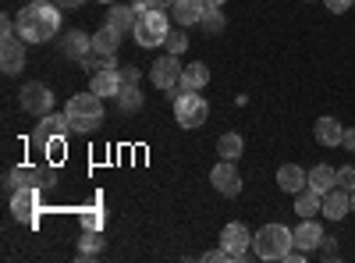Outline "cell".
<instances>
[{"label": "cell", "instance_id": "cell-1", "mask_svg": "<svg viewBox=\"0 0 355 263\" xmlns=\"http://www.w3.org/2000/svg\"><path fill=\"white\" fill-rule=\"evenodd\" d=\"M15 28H18V40L25 43H46L61 33V11H57L53 0H33V4L18 11Z\"/></svg>", "mask_w": 355, "mask_h": 263}, {"label": "cell", "instance_id": "cell-2", "mask_svg": "<svg viewBox=\"0 0 355 263\" xmlns=\"http://www.w3.org/2000/svg\"><path fill=\"white\" fill-rule=\"evenodd\" d=\"M64 114H68V121H71V132L89 135V132H96V128L103 125V96H96L93 90L78 93V96L68 100Z\"/></svg>", "mask_w": 355, "mask_h": 263}, {"label": "cell", "instance_id": "cell-3", "mask_svg": "<svg viewBox=\"0 0 355 263\" xmlns=\"http://www.w3.org/2000/svg\"><path fill=\"white\" fill-rule=\"evenodd\" d=\"M291 249H295V239H291V228L284 224H263L252 235V256L259 260H284Z\"/></svg>", "mask_w": 355, "mask_h": 263}, {"label": "cell", "instance_id": "cell-4", "mask_svg": "<svg viewBox=\"0 0 355 263\" xmlns=\"http://www.w3.org/2000/svg\"><path fill=\"white\" fill-rule=\"evenodd\" d=\"M206 118H210V103H206L196 90L192 93H182V96H174V121L182 125V128H202Z\"/></svg>", "mask_w": 355, "mask_h": 263}, {"label": "cell", "instance_id": "cell-5", "mask_svg": "<svg viewBox=\"0 0 355 263\" xmlns=\"http://www.w3.org/2000/svg\"><path fill=\"white\" fill-rule=\"evenodd\" d=\"M167 36H171V18H167V11H146V15L135 22V40H139V46H146V50L160 46Z\"/></svg>", "mask_w": 355, "mask_h": 263}, {"label": "cell", "instance_id": "cell-6", "mask_svg": "<svg viewBox=\"0 0 355 263\" xmlns=\"http://www.w3.org/2000/svg\"><path fill=\"white\" fill-rule=\"evenodd\" d=\"M220 246H224V253H227V263H242V260H249V249H252L249 228L239 224V221L224 224V231H220Z\"/></svg>", "mask_w": 355, "mask_h": 263}, {"label": "cell", "instance_id": "cell-7", "mask_svg": "<svg viewBox=\"0 0 355 263\" xmlns=\"http://www.w3.org/2000/svg\"><path fill=\"white\" fill-rule=\"evenodd\" d=\"M18 103L25 114H36V118H46V114L53 110V93L46 90L43 82H25L21 93H18Z\"/></svg>", "mask_w": 355, "mask_h": 263}, {"label": "cell", "instance_id": "cell-8", "mask_svg": "<svg viewBox=\"0 0 355 263\" xmlns=\"http://www.w3.org/2000/svg\"><path fill=\"white\" fill-rule=\"evenodd\" d=\"M182 61H178V57L174 53H164V57H157V61L150 65V82L157 85V90H174V85H178V78H182Z\"/></svg>", "mask_w": 355, "mask_h": 263}, {"label": "cell", "instance_id": "cell-9", "mask_svg": "<svg viewBox=\"0 0 355 263\" xmlns=\"http://www.w3.org/2000/svg\"><path fill=\"white\" fill-rule=\"evenodd\" d=\"M36 210H40V189L36 185H21L11 192V217L15 221L36 224Z\"/></svg>", "mask_w": 355, "mask_h": 263}, {"label": "cell", "instance_id": "cell-10", "mask_svg": "<svg viewBox=\"0 0 355 263\" xmlns=\"http://www.w3.org/2000/svg\"><path fill=\"white\" fill-rule=\"evenodd\" d=\"M210 182H214V189L220 192V196H227V199H234L242 192V174H239V167H234V160H220L214 171H210Z\"/></svg>", "mask_w": 355, "mask_h": 263}, {"label": "cell", "instance_id": "cell-11", "mask_svg": "<svg viewBox=\"0 0 355 263\" xmlns=\"http://www.w3.org/2000/svg\"><path fill=\"white\" fill-rule=\"evenodd\" d=\"M206 82H210V68H206L202 61H192L185 71H182V78H178V85L174 90H167L171 96H182V93H199V90H206Z\"/></svg>", "mask_w": 355, "mask_h": 263}, {"label": "cell", "instance_id": "cell-12", "mask_svg": "<svg viewBox=\"0 0 355 263\" xmlns=\"http://www.w3.org/2000/svg\"><path fill=\"white\" fill-rule=\"evenodd\" d=\"M327 221H341V217H348L352 214V192L348 189H341V185H334V189H327L323 192V210H320Z\"/></svg>", "mask_w": 355, "mask_h": 263}, {"label": "cell", "instance_id": "cell-13", "mask_svg": "<svg viewBox=\"0 0 355 263\" xmlns=\"http://www.w3.org/2000/svg\"><path fill=\"white\" fill-rule=\"evenodd\" d=\"M0 68H4V75H18L25 68V40H0Z\"/></svg>", "mask_w": 355, "mask_h": 263}, {"label": "cell", "instance_id": "cell-14", "mask_svg": "<svg viewBox=\"0 0 355 263\" xmlns=\"http://www.w3.org/2000/svg\"><path fill=\"white\" fill-rule=\"evenodd\" d=\"M291 239H295V249L316 253V249H320V242H323V228H320L313 217H302V224L291 231Z\"/></svg>", "mask_w": 355, "mask_h": 263}, {"label": "cell", "instance_id": "cell-15", "mask_svg": "<svg viewBox=\"0 0 355 263\" xmlns=\"http://www.w3.org/2000/svg\"><path fill=\"white\" fill-rule=\"evenodd\" d=\"M313 135H316V142L320 146H341L345 142V125L338 121V118H316V125H313Z\"/></svg>", "mask_w": 355, "mask_h": 263}, {"label": "cell", "instance_id": "cell-16", "mask_svg": "<svg viewBox=\"0 0 355 263\" xmlns=\"http://www.w3.org/2000/svg\"><path fill=\"white\" fill-rule=\"evenodd\" d=\"M89 90H93L96 96H117L121 93V68H103L93 75V82H89Z\"/></svg>", "mask_w": 355, "mask_h": 263}, {"label": "cell", "instance_id": "cell-17", "mask_svg": "<svg viewBox=\"0 0 355 263\" xmlns=\"http://www.w3.org/2000/svg\"><path fill=\"white\" fill-rule=\"evenodd\" d=\"M309 185V174L299 167V164H281L277 167V189H284V192H299V189H306Z\"/></svg>", "mask_w": 355, "mask_h": 263}, {"label": "cell", "instance_id": "cell-18", "mask_svg": "<svg viewBox=\"0 0 355 263\" xmlns=\"http://www.w3.org/2000/svg\"><path fill=\"white\" fill-rule=\"evenodd\" d=\"M171 15H174L178 25H199L202 15H206V4H202V0H174Z\"/></svg>", "mask_w": 355, "mask_h": 263}, {"label": "cell", "instance_id": "cell-19", "mask_svg": "<svg viewBox=\"0 0 355 263\" xmlns=\"http://www.w3.org/2000/svg\"><path fill=\"white\" fill-rule=\"evenodd\" d=\"M320 210H323V192H316L313 185L295 192V214L299 217H316Z\"/></svg>", "mask_w": 355, "mask_h": 263}, {"label": "cell", "instance_id": "cell-20", "mask_svg": "<svg viewBox=\"0 0 355 263\" xmlns=\"http://www.w3.org/2000/svg\"><path fill=\"white\" fill-rule=\"evenodd\" d=\"M135 22H139V11H135V8L114 4V8L107 11V25H110V28H117V33H121V36L135 33Z\"/></svg>", "mask_w": 355, "mask_h": 263}, {"label": "cell", "instance_id": "cell-21", "mask_svg": "<svg viewBox=\"0 0 355 263\" xmlns=\"http://www.w3.org/2000/svg\"><path fill=\"white\" fill-rule=\"evenodd\" d=\"M117 46H121V33H117V28H110V25H103L100 33L93 36V53H96V57H114Z\"/></svg>", "mask_w": 355, "mask_h": 263}, {"label": "cell", "instance_id": "cell-22", "mask_svg": "<svg viewBox=\"0 0 355 263\" xmlns=\"http://www.w3.org/2000/svg\"><path fill=\"white\" fill-rule=\"evenodd\" d=\"M71 132V121H68V114H46L43 118V125H40V132H36V142H43V139H50V135H68Z\"/></svg>", "mask_w": 355, "mask_h": 263}, {"label": "cell", "instance_id": "cell-23", "mask_svg": "<svg viewBox=\"0 0 355 263\" xmlns=\"http://www.w3.org/2000/svg\"><path fill=\"white\" fill-rule=\"evenodd\" d=\"M61 50H64L68 57H78V61H82L85 53H93V36H85V33H78V28H75V33H68V36L61 40Z\"/></svg>", "mask_w": 355, "mask_h": 263}, {"label": "cell", "instance_id": "cell-24", "mask_svg": "<svg viewBox=\"0 0 355 263\" xmlns=\"http://www.w3.org/2000/svg\"><path fill=\"white\" fill-rule=\"evenodd\" d=\"M21 185H43V174L36 171V167H15V171H8V192H15V189H21Z\"/></svg>", "mask_w": 355, "mask_h": 263}, {"label": "cell", "instance_id": "cell-25", "mask_svg": "<svg viewBox=\"0 0 355 263\" xmlns=\"http://www.w3.org/2000/svg\"><path fill=\"white\" fill-rule=\"evenodd\" d=\"M309 185H313L316 192L334 189V185H338V171H334L331 164H316V167L309 171Z\"/></svg>", "mask_w": 355, "mask_h": 263}, {"label": "cell", "instance_id": "cell-26", "mask_svg": "<svg viewBox=\"0 0 355 263\" xmlns=\"http://www.w3.org/2000/svg\"><path fill=\"white\" fill-rule=\"evenodd\" d=\"M242 150H245V142H242L239 132H227V135L217 139V153H220V160H239Z\"/></svg>", "mask_w": 355, "mask_h": 263}, {"label": "cell", "instance_id": "cell-27", "mask_svg": "<svg viewBox=\"0 0 355 263\" xmlns=\"http://www.w3.org/2000/svg\"><path fill=\"white\" fill-rule=\"evenodd\" d=\"M107 246V239L100 235V231H93V228H85V235L78 239V260H93L100 249Z\"/></svg>", "mask_w": 355, "mask_h": 263}, {"label": "cell", "instance_id": "cell-28", "mask_svg": "<svg viewBox=\"0 0 355 263\" xmlns=\"http://www.w3.org/2000/svg\"><path fill=\"white\" fill-rule=\"evenodd\" d=\"M114 100H117V107H121L125 114H132V110L142 107V93H139V85H135V82H121V93H117Z\"/></svg>", "mask_w": 355, "mask_h": 263}, {"label": "cell", "instance_id": "cell-29", "mask_svg": "<svg viewBox=\"0 0 355 263\" xmlns=\"http://www.w3.org/2000/svg\"><path fill=\"white\" fill-rule=\"evenodd\" d=\"M202 33H210V36H217L220 28H224V15H220V8H206V15H202Z\"/></svg>", "mask_w": 355, "mask_h": 263}, {"label": "cell", "instance_id": "cell-30", "mask_svg": "<svg viewBox=\"0 0 355 263\" xmlns=\"http://www.w3.org/2000/svg\"><path fill=\"white\" fill-rule=\"evenodd\" d=\"M185 46H189V36H185V33H178V28H171V36L164 40V50H167V53H174V57H182V53H185Z\"/></svg>", "mask_w": 355, "mask_h": 263}, {"label": "cell", "instance_id": "cell-31", "mask_svg": "<svg viewBox=\"0 0 355 263\" xmlns=\"http://www.w3.org/2000/svg\"><path fill=\"white\" fill-rule=\"evenodd\" d=\"M103 224H107L103 210H82V228H93V231H103Z\"/></svg>", "mask_w": 355, "mask_h": 263}, {"label": "cell", "instance_id": "cell-32", "mask_svg": "<svg viewBox=\"0 0 355 263\" xmlns=\"http://www.w3.org/2000/svg\"><path fill=\"white\" fill-rule=\"evenodd\" d=\"M338 185H341V189H348V192H355V167H352V164L338 167Z\"/></svg>", "mask_w": 355, "mask_h": 263}, {"label": "cell", "instance_id": "cell-33", "mask_svg": "<svg viewBox=\"0 0 355 263\" xmlns=\"http://www.w3.org/2000/svg\"><path fill=\"white\" fill-rule=\"evenodd\" d=\"M320 253H323V260H334V256H338V242L323 235V242H320Z\"/></svg>", "mask_w": 355, "mask_h": 263}, {"label": "cell", "instance_id": "cell-34", "mask_svg": "<svg viewBox=\"0 0 355 263\" xmlns=\"http://www.w3.org/2000/svg\"><path fill=\"white\" fill-rule=\"evenodd\" d=\"M323 4H327V11H334V15L352 11V0H323Z\"/></svg>", "mask_w": 355, "mask_h": 263}, {"label": "cell", "instance_id": "cell-35", "mask_svg": "<svg viewBox=\"0 0 355 263\" xmlns=\"http://www.w3.org/2000/svg\"><path fill=\"white\" fill-rule=\"evenodd\" d=\"M142 4L150 8V11H171V8H174V0H142Z\"/></svg>", "mask_w": 355, "mask_h": 263}, {"label": "cell", "instance_id": "cell-36", "mask_svg": "<svg viewBox=\"0 0 355 263\" xmlns=\"http://www.w3.org/2000/svg\"><path fill=\"white\" fill-rule=\"evenodd\" d=\"M202 260H206V263H217V260L224 263V260H227V253H224V246H220V249H210V253H202Z\"/></svg>", "mask_w": 355, "mask_h": 263}, {"label": "cell", "instance_id": "cell-37", "mask_svg": "<svg viewBox=\"0 0 355 263\" xmlns=\"http://www.w3.org/2000/svg\"><path fill=\"white\" fill-rule=\"evenodd\" d=\"M341 146H345L348 153H355V128H345V142Z\"/></svg>", "mask_w": 355, "mask_h": 263}, {"label": "cell", "instance_id": "cell-38", "mask_svg": "<svg viewBox=\"0 0 355 263\" xmlns=\"http://www.w3.org/2000/svg\"><path fill=\"white\" fill-rule=\"evenodd\" d=\"M121 82H135L139 85V68H121Z\"/></svg>", "mask_w": 355, "mask_h": 263}, {"label": "cell", "instance_id": "cell-39", "mask_svg": "<svg viewBox=\"0 0 355 263\" xmlns=\"http://www.w3.org/2000/svg\"><path fill=\"white\" fill-rule=\"evenodd\" d=\"M53 4H57V8H82L85 0H53Z\"/></svg>", "mask_w": 355, "mask_h": 263}, {"label": "cell", "instance_id": "cell-40", "mask_svg": "<svg viewBox=\"0 0 355 263\" xmlns=\"http://www.w3.org/2000/svg\"><path fill=\"white\" fill-rule=\"evenodd\" d=\"M202 4H206V8H224L227 0H202Z\"/></svg>", "mask_w": 355, "mask_h": 263}, {"label": "cell", "instance_id": "cell-41", "mask_svg": "<svg viewBox=\"0 0 355 263\" xmlns=\"http://www.w3.org/2000/svg\"><path fill=\"white\" fill-rule=\"evenodd\" d=\"M352 214H355V192H352Z\"/></svg>", "mask_w": 355, "mask_h": 263}, {"label": "cell", "instance_id": "cell-42", "mask_svg": "<svg viewBox=\"0 0 355 263\" xmlns=\"http://www.w3.org/2000/svg\"><path fill=\"white\" fill-rule=\"evenodd\" d=\"M100 4H110V0H100Z\"/></svg>", "mask_w": 355, "mask_h": 263}]
</instances>
